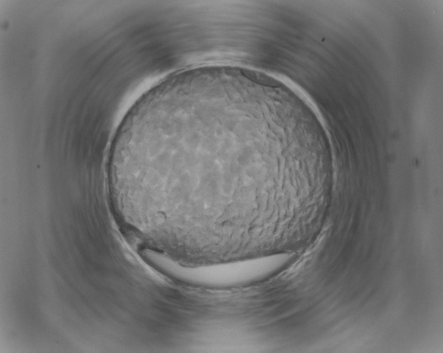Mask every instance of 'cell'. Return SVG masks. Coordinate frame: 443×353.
<instances>
[{"label": "cell", "instance_id": "cell-2", "mask_svg": "<svg viewBox=\"0 0 443 353\" xmlns=\"http://www.w3.org/2000/svg\"><path fill=\"white\" fill-rule=\"evenodd\" d=\"M147 259L161 272L176 280L210 286L243 284L261 279L282 267L285 255L207 266L188 267L154 252L146 254Z\"/></svg>", "mask_w": 443, "mask_h": 353}, {"label": "cell", "instance_id": "cell-1", "mask_svg": "<svg viewBox=\"0 0 443 353\" xmlns=\"http://www.w3.org/2000/svg\"><path fill=\"white\" fill-rule=\"evenodd\" d=\"M272 108L231 89L171 94L139 146L146 193L176 229L229 236L255 228L261 204L298 181L279 153Z\"/></svg>", "mask_w": 443, "mask_h": 353}, {"label": "cell", "instance_id": "cell-3", "mask_svg": "<svg viewBox=\"0 0 443 353\" xmlns=\"http://www.w3.org/2000/svg\"><path fill=\"white\" fill-rule=\"evenodd\" d=\"M109 169H110V167H109ZM110 172H111V169H110ZM111 181H112V183H113L112 176H111ZM113 185H114V183H113ZM114 188H115V186H114ZM115 189H116V191H117V190H116V188H115ZM117 193H118V191H117ZM118 194H119V193H118ZM119 195H120V194H119ZM120 196H121V195H120Z\"/></svg>", "mask_w": 443, "mask_h": 353}]
</instances>
